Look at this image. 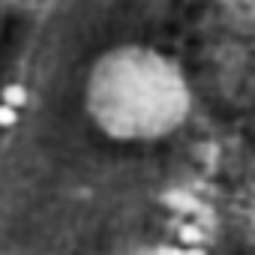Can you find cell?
Instances as JSON below:
<instances>
[{
    "label": "cell",
    "mask_w": 255,
    "mask_h": 255,
    "mask_svg": "<svg viewBox=\"0 0 255 255\" xmlns=\"http://www.w3.org/2000/svg\"><path fill=\"white\" fill-rule=\"evenodd\" d=\"M24 99H27V90H24L21 84H9V87L3 90V102H6V105H12V108L24 105Z\"/></svg>",
    "instance_id": "1"
},
{
    "label": "cell",
    "mask_w": 255,
    "mask_h": 255,
    "mask_svg": "<svg viewBox=\"0 0 255 255\" xmlns=\"http://www.w3.org/2000/svg\"><path fill=\"white\" fill-rule=\"evenodd\" d=\"M180 240H183V243H201V240H204V231H201L198 225H183V228H180Z\"/></svg>",
    "instance_id": "2"
},
{
    "label": "cell",
    "mask_w": 255,
    "mask_h": 255,
    "mask_svg": "<svg viewBox=\"0 0 255 255\" xmlns=\"http://www.w3.org/2000/svg\"><path fill=\"white\" fill-rule=\"evenodd\" d=\"M12 123H15V108L0 102V126H12Z\"/></svg>",
    "instance_id": "3"
},
{
    "label": "cell",
    "mask_w": 255,
    "mask_h": 255,
    "mask_svg": "<svg viewBox=\"0 0 255 255\" xmlns=\"http://www.w3.org/2000/svg\"><path fill=\"white\" fill-rule=\"evenodd\" d=\"M186 255H204V252H201V249H189Z\"/></svg>",
    "instance_id": "4"
}]
</instances>
